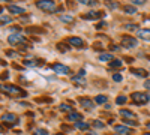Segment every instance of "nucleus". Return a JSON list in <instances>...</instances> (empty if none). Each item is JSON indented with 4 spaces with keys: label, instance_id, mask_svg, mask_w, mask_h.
<instances>
[{
    "label": "nucleus",
    "instance_id": "12",
    "mask_svg": "<svg viewBox=\"0 0 150 135\" xmlns=\"http://www.w3.org/2000/svg\"><path fill=\"white\" fill-rule=\"evenodd\" d=\"M81 117H83V116H81L80 113H71V114L68 116V120H69V122H75V123H77V122L81 120Z\"/></svg>",
    "mask_w": 150,
    "mask_h": 135
},
{
    "label": "nucleus",
    "instance_id": "19",
    "mask_svg": "<svg viewBox=\"0 0 150 135\" xmlns=\"http://www.w3.org/2000/svg\"><path fill=\"white\" fill-rule=\"evenodd\" d=\"M75 128L80 129V131H86L87 128H89V123H84V122H77V123H75Z\"/></svg>",
    "mask_w": 150,
    "mask_h": 135
},
{
    "label": "nucleus",
    "instance_id": "17",
    "mask_svg": "<svg viewBox=\"0 0 150 135\" xmlns=\"http://www.w3.org/2000/svg\"><path fill=\"white\" fill-rule=\"evenodd\" d=\"M99 60H101V62H112V56H111V54L104 53V54L99 56Z\"/></svg>",
    "mask_w": 150,
    "mask_h": 135
},
{
    "label": "nucleus",
    "instance_id": "33",
    "mask_svg": "<svg viewBox=\"0 0 150 135\" xmlns=\"http://www.w3.org/2000/svg\"><path fill=\"white\" fill-rule=\"evenodd\" d=\"M112 80L117 81V83H120V81H122V75H119V74H114V75H112Z\"/></svg>",
    "mask_w": 150,
    "mask_h": 135
},
{
    "label": "nucleus",
    "instance_id": "35",
    "mask_svg": "<svg viewBox=\"0 0 150 135\" xmlns=\"http://www.w3.org/2000/svg\"><path fill=\"white\" fill-rule=\"evenodd\" d=\"M132 5H144V0H132Z\"/></svg>",
    "mask_w": 150,
    "mask_h": 135
},
{
    "label": "nucleus",
    "instance_id": "32",
    "mask_svg": "<svg viewBox=\"0 0 150 135\" xmlns=\"http://www.w3.org/2000/svg\"><path fill=\"white\" fill-rule=\"evenodd\" d=\"M125 125H126V126H135L137 122H134V120H125Z\"/></svg>",
    "mask_w": 150,
    "mask_h": 135
},
{
    "label": "nucleus",
    "instance_id": "4",
    "mask_svg": "<svg viewBox=\"0 0 150 135\" xmlns=\"http://www.w3.org/2000/svg\"><path fill=\"white\" fill-rule=\"evenodd\" d=\"M8 42L11 45H20V44L26 42V38H23L21 35H11L9 38H8Z\"/></svg>",
    "mask_w": 150,
    "mask_h": 135
},
{
    "label": "nucleus",
    "instance_id": "34",
    "mask_svg": "<svg viewBox=\"0 0 150 135\" xmlns=\"http://www.w3.org/2000/svg\"><path fill=\"white\" fill-rule=\"evenodd\" d=\"M24 65H26V66H36L38 62H30V60H26V62H24Z\"/></svg>",
    "mask_w": 150,
    "mask_h": 135
},
{
    "label": "nucleus",
    "instance_id": "28",
    "mask_svg": "<svg viewBox=\"0 0 150 135\" xmlns=\"http://www.w3.org/2000/svg\"><path fill=\"white\" fill-rule=\"evenodd\" d=\"M125 27H126L128 30H137V32H138V27H137V26H135V24H132V23H129V24H126V26H125Z\"/></svg>",
    "mask_w": 150,
    "mask_h": 135
},
{
    "label": "nucleus",
    "instance_id": "31",
    "mask_svg": "<svg viewBox=\"0 0 150 135\" xmlns=\"http://www.w3.org/2000/svg\"><path fill=\"white\" fill-rule=\"evenodd\" d=\"M35 135H47V131L45 129H36L35 131Z\"/></svg>",
    "mask_w": 150,
    "mask_h": 135
},
{
    "label": "nucleus",
    "instance_id": "7",
    "mask_svg": "<svg viewBox=\"0 0 150 135\" xmlns=\"http://www.w3.org/2000/svg\"><path fill=\"white\" fill-rule=\"evenodd\" d=\"M114 131L119 132V134H131L132 132V129L129 126H126V125H116L114 126Z\"/></svg>",
    "mask_w": 150,
    "mask_h": 135
},
{
    "label": "nucleus",
    "instance_id": "15",
    "mask_svg": "<svg viewBox=\"0 0 150 135\" xmlns=\"http://www.w3.org/2000/svg\"><path fill=\"white\" fill-rule=\"evenodd\" d=\"M131 72H134L137 77H147V71L144 69H131Z\"/></svg>",
    "mask_w": 150,
    "mask_h": 135
},
{
    "label": "nucleus",
    "instance_id": "11",
    "mask_svg": "<svg viewBox=\"0 0 150 135\" xmlns=\"http://www.w3.org/2000/svg\"><path fill=\"white\" fill-rule=\"evenodd\" d=\"M8 11L11 14H24V8H20V6H15V5H9Z\"/></svg>",
    "mask_w": 150,
    "mask_h": 135
},
{
    "label": "nucleus",
    "instance_id": "26",
    "mask_svg": "<svg viewBox=\"0 0 150 135\" xmlns=\"http://www.w3.org/2000/svg\"><path fill=\"white\" fill-rule=\"evenodd\" d=\"M12 20H11V17H6L5 14H2V24H3V26H5V24H9Z\"/></svg>",
    "mask_w": 150,
    "mask_h": 135
},
{
    "label": "nucleus",
    "instance_id": "22",
    "mask_svg": "<svg viewBox=\"0 0 150 135\" xmlns=\"http://www.w3.org/2000/svg\"><path fill=\"white\" fill-rule=\"evenodd\" d=\"M72 81L74 83H78V84H86V80L83 77H72Z\"/></svg>",
    "mask_w": 150,
    "mask_h": 135
},
{
    "label": "nucleus",
    "instance_id": "30",
    "mask_svg": "<svg viewBox=\"0 0 150 135\" xmlns=\"http://www.w3.org/2000/svg\"><path fill=\"white\" fill-rule=\"evenodd\" d=\"M107 6L110 9H117L119 8V3H111V2H107Z\"/></svg>",
    "mask_w": 150,
    "mask_h": 135
},
{
    "label": "nucleus",
    "instance_id": "16",
    "mask_svg": "<svg viewBox=\"0 0 150 135\" xmlns=\"http://www.w3.org/2000/svg\"><path fill=\"white\" fill-rule=\"evenodd\" d=\"M123 11H125V14H129V15H132V14H135V12H137L135 6H131V5H126V6L123 8Z\"/></svg>",
    "mask_w": 150,
    "mask_h": 135
},
{
    "label": "nucleus",
    "instance_id": "38",
    "mask_svg": "<svg viewBox=\"0 0 150 135\" xmlns=\"http://www.w3.org/2000/svg\"><path fill=\"white\" fill-rule=\"evenodd\" d=\"M87 135H96V134L95 132H90V134H87Z\"/></svg>",
    "mask_w": 150,
    "mask_h": 135
},
{
    "label": "nucleus",
    "instance_id": "3",
    "mask_svg": "<svg viewBox=\"0 0 150 135\" xmlns=\"http://www.w3.org/2000/svg\"><path fill=\"white\" fill-rule=\"evenodd\" d=\"M3 92L6 93H11V95H21V96H26V93H24L21 89L15 87V86H11V84H6V86H2Z\"/></svg>",
    "mask_w": 150,
    "mask_h": 135
},
{
    "label": "nucleus",
    "instance_id": "37",
    "mask_svg": "<svg viewBox=\"0 0 150 135\" xmlns=\"http://www.w3.org/2000/svg\"><path fill=\"white\" fill-rule=\"evenodd\" d=\"M111 50H114V51H120V50H119V47H117V45H112V47H111Z\"/></svg>",
    "mask_w": 150,
    "mask_h": 135
},
{
    "label": "nucleus",
    "instance_id": "24",
    "mask_svg": "<svg viewBox=\"0 0 150 135\" xmlns=\"http://www.w3.org/2000/svg\"><path fill=\"white\" fill-rule=\"evenodd\" d=\"M57 48L62 51V53H65V51H68L69 50V47L68 45H65V44H57Z\"/></svg>",
    "mask_w": 150,
    "mask_h": 135
},
{
    "label": "nucleus",
    "instance_id": "27",
    "mask_svg": "<svg viewBox=\"0 0 150 135\" xmlns=\"http://www.w3.org/2000/svg\"><path fill=\"white\" fill-rule=\"evenodd\" d=\"M126 102V96H119L117 99H116V104L117 105H122V104H125Z\"/></svg>",
    "mask_w": 150,
    "mask_h": 135
},
{
    "label": "nucleus",
    "instance_id": "39",
    "mask_svg": "<svg viewBox=\"0 0 150 135\" xmlns=\"http://www.w3.org/2000/svg\"><path fill=\"white\" fill-rule=\"evenodd\" d=\"M147 128H149V129H150V122H149V123H147Z\"/></svg>",
    "mask_w": 150,
    "mask_h": 135
},
{
    "label": "nucleus",
    "instance_id": "18",
    "mask_svg": "<svg viewBox=\"0 0 150 135\" xmlns=\"http://www.w3.org/2000/svg\"><path fill=\"white\" fill-rule=\"evenodd\" d=\"M120 114H122L123 117H129V119H135V114H134V113H131L129 110H120Z\"/></svg>",
    "mask_w": 150,
    "mask_h": 135
},
{
    "label": "nucleus",
    "instance_id": "25",
    "mask_svg": "<svg viewBox=\"0 0 150 135\" xmlns=\"http://www.w3.org/2000/svg\"><path fill=\"white\" fill-rule=\"evenodd\" d=\"M93 126H95V128H99V129H102V128H105V125L102 123L101 120H95V122H93Z\"/></svg>",
    "mask_w": 150,
    "mask_h": 135
},
{
    "label": "nucleus",
    "instance_id": "2",
    "mask_svg": "<svg viewBox=\"0 0 150 135\" xmlns=\"http://www.w3.org/2000/svg\"><path fill=\"white\" fill-rule=\"evenodd\" d=\"M36 6L42 11H47V12H54L56 11V3L51 2V0H41V2H36Z\"/></svg>",
    "mask_w": 150,
    "mask_h": 135
},
{
    "label": "nucleus",
    "instance_id": "1",
    "mask_svg": "<svg viewBox=\"0 0 150 135\" xmlns=\"http://www.w3.org/2000/svg\"><path fill=\"white\" fill-rule=\"evenodd\" d=\"M131 98H132V101H134L135 104H140V105L147 104V102L150 101V95H147V93H141V92H135V93H132Z\"/></svg>",
    "mask_w": 150,
    "mask_h": 135
},
{
    "label": "nucleus",
    "instance_id": "10",
    "mask_svg": "<svg viewBox=\"0 0 150 135\" xmlns=\"http://www.w3.org/2000/svg\"><path fill=\"white\" fill-rule=\"evenodd\" d=\"M68 42H69L71 45H74V47H77V48H81V47L84 45V42H83L81 38H69Z\"/></svg>",
    "mask_w": 150,
    "mask_h": 135
},
{
    "label": "nucleus",
    "instance_id": "36",
    "mask_svg": "<svg viewBox=\"0 0 150 135\" xmlns=\"http://www.w3.org/2000/svg\"><path fill=\"white\" fill-rule=\"evenodd\" d=\"M144 87H146V89H149V90H150V80H149V81H146V83H144Z\"/></svg>",
    "mask_w": 150,
    "mask_h": 135
},
{
    "label": "nucleus",
    "instance_id": "5",
    "mask_svg": "<svg viewBox=\"0 0 150 135\" xmlns=\"http://www.w3.org/2000/svg\"><path fill=\"white\" fill-rule=\"evenodd\" d=\"M137 39L135 38H131V36H125V38L122 39V45L125 47V48H134V47H137Z\"/></svg>",
    "mask_w": 150,
    "mask_h": 135
},
{
    "label": "nucleus",
    "instance_id": "13",
    "mask_svg": "<svg viewBox=\"0 0 150 135\" xmlns=\"http://www.w3.org/2000/svg\"><path fill=\"white\" fill-rule=\"evenodd\" d=\"M2 120L3 122H9V123H12V122L17 120V116L15 114H3L2 116Z\"/></svg>",
    "mask_w": 150,
    "mask_h": 135
},
{
    "label": "nucleus",
    "instance_id": "21",
    "mask_svg": "<svg viewBox=\"0 0 150 135\" xmlns=\"http://www.w3.org/2000/svg\"><path fill=\"white\" fill-rule=\"evenodd\" d=\"M60 20L65 21V23H72V21H74V18H72L71 15H60Z\"/></svg>",
    "mask_w": 150,
    "mask_h": 135
},
{
    "label": "nucleus",
    "instance_id": "9",
    "mask_svg": "<svg viewBox=\"0 0 150 135\" xmlns=\"http://www.w3.org/2000/svg\"><path fill=\"white\" fill-rule=\"evenodd\" d=\"M80 104L84 107V108H87V110H90V111H92V110L95 108V102H92L90 99H86V98H83V99H80Z\"/></svg>",
    "mask_w": 150,
    "mask_h": 135
},
{
    "label": "nucleus",
    "instance_id": "8",
    "mask_svg": "<svg viewBox=\"0 0 150 135\" xmlns=\"http://www.w3.org/2000/svg\"><path fill=\"white\" fill-rule=\"evenodd\" d=\"M137 35H138V38L144 39V41H149L150 39V29H141L137 32Z\"/></svg>",
    "mask_w": 150,
    "mask_h": 135
},
{
    "label": "nucleus",
    "instance_id": "14",
    "mask_svg": "<svg viewBox=\"0 0 150 135\" xmlns=\"http://www.w3.org/2000/svg\"><path fill=\"white\" fill-rule=\"evenodd\" d=\"M99 17H102V12H98V11H92V12H89V15H86V18H90V20H95Z\"/></svg>",
    "mask_w": 150,
    "mask_h": 135
},
{
    "label": "nucleus",
    "instance_id": "41",
    "mask_svg": "<svg viewBox=\"0 0 150 135\" xmlns=\"http://www.w3.org/2000/svg\"><path fill=\"white\" fill-rule=\"evenodd\" d=\"M144 135H150V134H144Z\"/></svg>",
    "mask_w": 150,
    "mask_h": 135
},
{
    "label": "nucleus",
    "instance_id": "6",
    "mask_svg": "<svg viewBox=\"0 0 150 135\" xmlns=\"http://www.w3.org/2000/svg\"><path fill=\"white\" fill-rule=\"evenodd\" d=\"M53 71L56 74H59V75H66V74H69V68L65 66V65H62V63H56L53 66Z\"/></svg>",
    "mask_w": 150,
    "mask_h": 135
},
{
    "label": "nucleus",
    "instance_id": "20",
    "mask_svg": "<svg viewBox=\"0 0 150 135\" xmlns=\"http://www.w3.org/2000/svg\"><path fill=\"white\" fill-rule=\"evenodd\" d=\"M95 102L96 104H105L107 102V96H102V95H99L95 98Z\"/></svg>",
    "mask_w": 150,
    "mask_h": 135
},
{
    "label": "nucleus",
    "instance_id": "40",
    "mask_svg": "<svg viewBox=\"0 0 150 135\" xmlns=\"http://www.w3.org/2000/svg\"><path fill=\"white\" fill-rule=\"evenodd\" d=\"M54 135H63V134H54Z\"/></svg>",
    "mask_w": 150,
    "mask_h": 135
},
{
    "label": "nucleus",
    "instance_id": "23",
    "mask_svg": "<svg viewBox=\"0 0 150 135\" xmlns=\"http://www.w3.org/2000/svg\"><path fill=\"white\" fill-rule=\"evenodd\" d=\"M122 65H123V63L120 62V60H112V62L110 63V66H111V68H120Z\"/></svg>",
    "mask_w": 150,
    "mask_h": 135
},
{
    "label": "nucleus",
    "instance_id": "29",
    "mask_svg": "<svg viewBox=\"0 0 150 135\" xmlns=\"http://www.w3.org/2000/svg\"><path fill=\"white\" fill-rule=\"evenodd\" d=\"M60 110H62V111H71L72 108H71L69 105H66V104H62V105H60Z\"/></svg>",
    "mask_w": 150,
    "mask_h": 135
}]
</instances>
